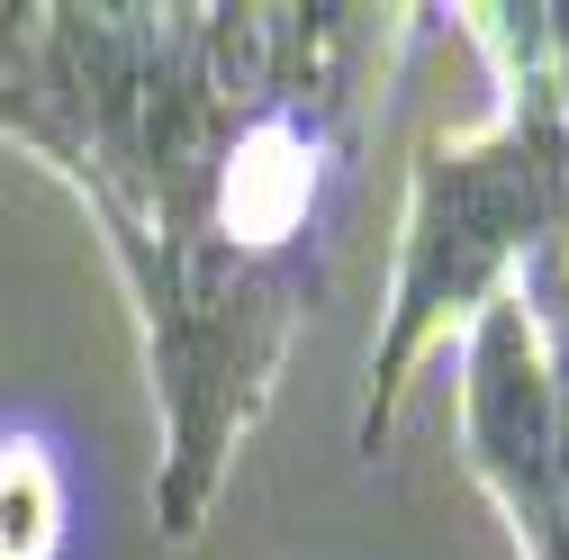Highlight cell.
Segmentation results:
<instances>
[{
	"label": "cell",
	"mask_w": 569,
	"mask_h": 560,
	"mask_svg": "<svg viewBox=\"0 0 569 560\" xmlns=\"http://www.w3.org/2000/svg\"><path fill=\"white\" fill-rule=\"evenodd\" d=\"M352 0H0V146L91 208L154 380V516H218L308 334L371 127Z\"/></svg>",
	"instance_id": "obj_1"
},
{
	"label": "cell",
	"mask_w": 569,
	"mask_h": 560,
	"mask_svg": "<svg viewBox=\"0 0 569 560\" xmlns=\"http://www.w3.org/2000/svg\"><path fill=\"white\" fill-rule=\"evenodd\" d=\"M452 28L488 54L497 109L470 136H425L407 172V227L389 271V317L371 343L362 426L352 443L380 452L398 426V398L461 334L497 308L525 299L533 317L569 308V109L542 54L533 10H452Z\"/></svg>",
	"instance_id": "obj_2"
},
{
	"label": "cell",
	"mask_w": 569,
	"mask_h": 560,
	"mask_svg": "<svg viewBox=\"0 0 569 560\" xmlns=\"http://www.w3.org/2000/svg\"><path fill=\"white\" fill-rule=\"evenodd\" d=\"M461 461L497 498L525 560H569V426L551 317L497 299L461 334Z\"/></svg>",
	"instance_id": "obj_3"
},
{
	"label": "cell",
	"mask_w": 569,
	"mask_h": 560,
	"mask_svg": "<svg viewBox=\"0 0 569 560\" xmlns=\"http://www.w3.org/2000/svg\"><path fill=\"white\" fill-rule=\"evenodd\" d=\"M82 479L46 416H0V560H73Z\"/></svg>",
	"instance_id": "obj_4"
},
{
	"label": "cell",
	"mask_w": 569,
	"mask_h": 560,
	"mask_svg": "<svg viewBox=\"0 0 569 560\" xmlns=\"http://www.w3.org/2000/svg\"><path fill=\"white\" fill-rule=\"evenodd\" d=\"M551 362H560V426H569V308L551 317Z\"/></svg>",
	"instance_id": "obj_5"
}]
</instances>
